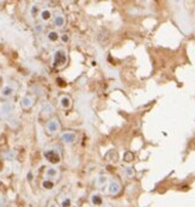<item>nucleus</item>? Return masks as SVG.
<instances>
[{
  "label": "nucleus",
  "instance_id": "nucleus-10",
  "mask_svg": "<svg viewBox=\"0 0 195 207\" xmlns=\"http://www.w3.org/2000/svg\"><path fill=\"white\" fill-rule=\"evenodd\" d=\"M59 104L62 109H68L71 108V104H72V101H71V97L67 96V95H62L60 98H59Z\"/></svg>",
  "mask_w": 195,
  "mask_h": 207
},
{
  "label": "nucleus",
  "instance_id": "nucleus-7",
  "mask_svg": "<svg viewBox=\"0 0 195 207\" xmlns=\"http://www.w3.org/2000/svg\"><path fill=\"white\" fill-rule=\"evenodd\" d=\"M35 101H34V97H31V96H24L22 101H20V107L23 108V109H30V108L34 106Z\"/></svg>",
  "mask_w": 195,
  "mask_h": 207
},
{
  "label": "nucleus",
  "instance_id": "nucleus-13",
  "mask_svg": "<svg viewBox=\"0 0 195 207\" xmlns=\"http://www.w3.org/2000/svg\"><path fill=\"white\" fill-rule=\"evenodd\" d=\"M40 18L42 22H48V20L52 18V11L49 10V8H43V10H41L40 11Z\"/></svg>",
  "mask_w": 195,
  "mask_h": 207
},
{
  "label": "nucleus",
  "instance_id": "nucleus-15",
  "mask_svg": "<svg viewBox=\"0 0 195 207\" xmlns=\"http://www.w3.org/2000/svg\"><path fill=\"white\" fill-rule=\"evenodd\" d=\"M47 39H48V41H50V42H56V41L60 39V36H59V33H58V31L52 30V31H49V33L47 34Z\"/></svg>",
  "mask_w": 195,
  "mask_h": 207
},
{
  "label": "nucleus",
  "instance_id": "nucleus-24",
  "mask_svg": "<svg viewBox=\"0 0 195 207\" xmlns=\"http://www.w3.org/2000/svg\"><path fill=\"white\" fill-rule=\"evenodd\" d=\"M105 207H111V206H105Z\"/></svg>",
  "mask_w": 195,
  "mask_h": 207
},
{
  "label": "nucleus",
  "instance_id": "nucleus-14",
  "mask_svg": "<svg viewBox=\"0 0 195 207\" xmlns=\"http://www.w3.org/2000/svg\"><path fill=\"white\" fill-rule=\"evenodd\" d=\"M107 183H109V177H108L107 175H100V176L96 179V184H97L98 187H103V186H105Z\"/></svg>",
  "mask_w": 195,
  "mask_h": 207
},
{
  "label": "nucleus",
  "instance_id": "nucleus-2",
  "mask_svg": "<svg viewBox=\"0 0 195 207\" xmlns=\"http://www.w3.org/2000/svg\"><path fill=\"white\" fill-rule=\"evenodd\" d=\"M43 154H44V158H46L49 163H52L53 165L59 164L61 162V156L56 150H47V151H44Z\"/></svg>",
  "mask_w": 195,
  "mask_h": 207
},
{
  "label": "nucleus",
  "instance_id": "nucleus-6",
  "mask_svg": "<svg viewBox=\"0 0 195 207\" xmlns=\"http://www.w3.org/2000/svg\"><path fill=\"white\" fill-rule=\"evenodd\" d=\"M61 140L62 142H65V144H67V145H71V144H73L75 139H77V135L75 133L73 132H65V133L61 134Z\"/></svg>",
  "mask_w": 195,
  "mask_h": 207
},
{
  "label": "nucleus",
  "instance_id": "nucleus-25",
  "mask_svg": "<svg viewBox=\"0 0 195 207\" xmlns=\"http://www.w3.org/2000/svg\"><path fill=\"white\" fill-rule=\"evenodd\" d=\"M0 5H1V1H0Z\"/></svg>",
  "mask_w": 195,
  "mask_h": 207
},
{
  "label": "nucleus",
  "instance_id": "nucleus-17",
  "mask_svg": "<svg viewBox=\"0 0 195 207\" xmlns=\"http://www.w3.org/2000/svg\"><path fill=\"white\" fill-rule=\"evenodd\" d=\"M54 110V108L52 104H49V103H46V104H43V107H42V115H49V114H52Z\"/></svg>",
  "mask_w": 195,
  "mask_h": 207
},
{
  "label": "nucleus",
  "instance_id": "nucleus-12",
  "mask_svg": "<svg viewBox=\"0 0 195 207\" xmlns=\"http://www.w3.org/2000/svg\"><path fill=\"white\" fill-rule=\"evenodd\" d=\"M58 176H59V170L56 168L54 167L47 168V170H46V177H47L48 180L53 181V179H56Z\"/></svg>",
  "mask_w": 195,
  "mask_h": 207
},
{
  "label": "nucleus",
  "instance_id": "nucleus-16",
  "mask_svg": "<svg viewBox=\"0 0 195 207\" xmlns=\"http://www.w3.org/2000/svg\"><path fill=\"white\" fill-rule=\"evenodd\" d=\"M123 175L128 177V179H132V177H134L135 175V170L133 167H126L123 169Z\"/></svg>",
  "mask_w": 195,
  "mask_h": 207
},
{
  "label": "nucleus",
  "instance_id": "nucleus-3",
  "mask_svg": "<svg viewBox=\"0 0 195 207\" xmlns=\"http://www.w3.org/2000/svg\"><path fill=\"white\" fill-rule=\"evenodd\" d=\"M46 131L50 135L58 133L60 131V122L58 121V119L54 117V119H50V120L48 121L47 125H46Z\"/></svg>",
  "mask_w": 195,
  "mask_h": 207
},
{
  "label": "nucleus",
  "instance_id": "nucleus-23",
  "mask_svg": "<svg viewBox=\"0 0 195 207\" xmlns=\"http://www.w3.org/2000/svg\"><path fill=\"white\" fill-rule=\"evenodd\" d=\"M48 207H58V206H56V204H55V202H53V204H49V206Z\"/></svg>",
  "mask_w": 195,
  "mask_h": 207
},
{
  "label": "nucleus",
  "instance_id": "nucleus-20",
  "mask_svg": "<svg viewBox=\"0 0 195 207\" xmlns=\"http://www.w3.org/2000/svg\"><path fill=\"white\" fill-rule=\"evenodd\" d=\"M30 14L33 16V17H36L37 14H40V8H38V5H33L31 8H30Z\"/></svg>",
  "mask_w": 195,
  "mask_h": 207
},
{
  "label": "nucleus",
  "instance_id": "nucleus-4",
  "mask_svg": "<svg viewBox=\"0 0 195 207\" xmlns=\"http://www.w3.org/2000/svg\"><path fill=\"white\" fill-rule=\"evenodd\" d=\"M14 91H16V87L12 84H6L5 86H3L1 90H0V97H3V98H10L11 96H13Z\"/></svg>",
  "mask_w": 195,
  "mask_h": 207
},
{
  "label": "nucleus",
  "instance_id": "nucleus-1",
  "mask_svg": "<svg viewBox=\"0 0 195 207\" xmlns=\"http://www.w3.org/2000/svg\"><path fill=\"white\" fill-rule=\"evenodd\" d=\"M67 62V52L64 48L56 49L53 54V66L54 67H62Z\"/></svg>",
  "mask_w": 195,
  "mask_h": 207
},
{
  "label": "nucleus",
  "instance_id": "nucleus-11",
  "mask_svg": "<svg viewBox=\"0 0 195 207\" xmlns=\"http://www.w3.org/2000/svg\"><path fill=\"white\" fill-rule=\"evenodd\" d=\"M65 23H66V18H65V16L61 13H56L55 14V17H54V20H53V24L55 25L56 28H62L65 25Z\"/></svg>",
  "mask_w": 195,
  "mask_h": 207
},
{
  "label": "nucleus",
  "instance_id": "nucleus-18",
  "mask_svg": "<svg viewBox=\"0 0 195 207\" xmlns=\"http://www.w3.org/2000/svg\"><path fill=\"white\" fill-rule=\"evenodd\" d=\"M42 187L44 188V189H47V190H50V189H53L54 188V182L52 180L46 179V180L42 182Z\"/></svg>",
  "mask_w": 195,
  "mask_h": 207
},
{
  "label": "nucleus",
  "instance_id": "nucleus-8",
  "mask_svg": "<svg viewBox=\"0 0 195 207\" xmlns=\"http://www.w3.org/2000/svg\"><path fill=\"white\" fill-rule=\"evenodd\" d=\"M12 110H13V106L11 103L1 104V107H0V117H6L7 115H10L12 113Z\"/></svg>",
  "mask_w": 195,
  "mask_h": 207
},
{
  "label": "nucleus",
  "instance_id": "nucleus-19",
  "mask_svg": "<svg viewBox=\"0 0 195 207\" xmlns=\"http://www.w3.org/2000/svg\"><path fill=\"white\" fill-rule=\"evenodd\" d=\"M133 159H134V153L131 152V151H126L125 154H123V160L129 163V162H132Z\"/></svg>",
  "mask_w": 195,
  "mask_h": 207
},
{
  "label": "nucleus",
  "instance_id": "nucleus-21",
  "mask_svg": "<svg viewBox=\"0 0 195 207\" xmlns=\"http://www.w3.org/2000/svg\"><path fill=\"white\" fill-rule=\"evenodd\" d=\"M72 206V200L71 198H64L62 201H61V207H71Z\"/></svg>",
  "mask_w": 195,
  "mask_h": 207
},
{
  "label": "nucleus",
  "instance_id": "nucleus-5",
  "mask_svg": "<svg viewBox=\"0 0 195 207\" xmlns=\"http://www.w3.org/2000/svg\"><path fill=\"white\" fill-rule=\"evenodd\" d=\"M121 190V184L119 183V181L111 180L109 181V184H108V193L110 195H117Z\"/></svg>",
  "mask_w": 195,
  "mask_h": 207
},
{
  "label": "nucleus",
  "instance_id": "nucleus-22",
  "mask_svg": "<svg viewBox=\"0 0 195 207\" xmlns=\"http://www.w3.org/2000/svg\"><path fill=\"white\" fill-rule=\"evenodd\" d=\"M60 39H61V41H62L64 43H66V42H68V40H69V36H68L67 34H62Z\"/></svg>",
  "mask_w": 195,
  "mask_h": 207
},
{
  "label": "nucleus",
  "instance_id": "nucleus-9",
  "mask_svg": "<svg viewBox=\"0 0 195 207\" xmlns=\"http://www.w3.org/2000/svg\"><path fill=\"white\" fill-rule=\"evenodd\" d=\"M90 201H91V204L96 207H100L103 205V196H102V194L100 193H94L91 194V196H90Z\"/></svg>",
  "mask_w": 195,
  "mask_h": 207
}]
</instances>
